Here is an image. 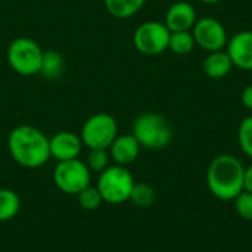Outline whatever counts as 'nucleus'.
Returning <instances> with one entry per match:
<instances>
[{
	"label": "nucleus",
	"instance_id": "obj_1",
	"mask_svg": "<svg viewBox=\"0 0 252 252\" xmlns=\"http://www.w3.org/2000/svg\"><path fill=\"white\" fill-rule=\"evenodd\" d=\"M7 149L12 159L24 168H40L50 159L49 137L30 124L18 126L9 133Z\"/></svg>",
	"mask_w": 252,
	"mask_h": 252
},
{
	"label": "nucleus",
	"instance_id": "obj_2",
	"mask_svg": "<svg viewBox=\"0 0 252 252\" xmlns=\"http://www.w3.org/2000/svg\"><path fill=\"white\" fill-rule=\"evenodd\" d=\"M245 165L230 154L216 157L207 170V186L220 201H233L244 190Z\"/></svg>",
	"mask_w": 252,
	"mask_h": 252
},
{
	"label": "nucleus",
	"instance_id": "obj_3",
	"mask_svg": "<svg viewBox=\"0 0 252 252\" xmlns=\"http://www.w3.org/2000/svg\"><path fill=\"white\" fill-rule=\"evenodd\" d=\"M139 145L149 151H159L173 140V128L168 120L157 112H145L139 115L133 124L131 133Z\"/></svg>",
	"mask_w": 252,
	"mask_h": 252
},
{
	"label": "nucleus",
	"instance_id": "obj_4",
	"mask_svg": "<svg viewBox=\"0 0 252 252\" xmlns=\"http://www.w3.org/2000/svg\"><path fill=\"white\" fill-rule=\"evenodd\" d=\"M134 183L133 174L127 170V167L115 164L109 165L99 174L96 188L103 202L118 205L130 199Z\"/></svg>",
	"mask_w": 252,
	"mask_h": 252
},
{
	"label": "nucleus",
	"instance_id": "obj_5",
	"mask_svg": "<svg viewBox=\"0 0 252 252\" xmlns=\"http://www.w3.org/2000/svg\"><path fill=\"white\" fill-rule=\"evenodd\" d=\"M43 50L37 41L28 37L15 38L6 52V59L10 68L24 77H32L40 74Z\"/></svg>",
	"mask_w": 252,
	"mask_h": 252
},
{
	"label": "nucleus",
	"instance_id": "obj_6",
	"mask_svg": "<svg viewBox=\"0 0 252 252\" xmlns=\"http://www.w3.org/2000/svg\"><path fill=\"white\" fill-rule=\"evenodd\" d=\"M117 136V120L106 112H99L89 117L84 121L80 133L83 145L89 149H109Z\"/></svg>",
	"mask_w": 252,
	"mask_h": 252
},
{
	"label": "nucleus",
	"instance_id": "obj_7",
	"mask_svg": "<svg viewBox=\"0 0 252 252\" xmlns=\"http://www.w3.org/2000/svg\"><path fill=\"white\" fill-rule=\"evenodd\" d=\"M55 186L66 195H78L92 183V171L80 158L59 161L53 168Z\"/></svg>",
	"mask_w": 252,
	"mask_h": 252
},
{
	"label": "nucleus",
	"instance_id": "obj_8",
	"mask_svg": "<svg viewBox=\"0 0 252 252\" xmlns=\"http://www.w3.org/2000/svg\"><path fill=\"white\" fill-rule=\"evenodd\" d=\"M170 35L171 31L164 22L146 21L136 28L133 34V43L142 55L157 56L168 49Z\"/></svg>",
	"mask_w": 252,
	"mask_h": 252
},
{
	"label": "nucleus",
	"instance_id": "obj_9",
	"mask_svg": "<svg viewBox=\"0 0 252 252\" xmlns=\"http://www.w3.org/2000/svg\"><path fill=\"white\" fill-rule=\"evenodd\" d=\"M195 44L210 52L224 50L227 46V32L224 25L216 18H202L195 22L192 28Z\"/></svg>",
	"mask_w": 252,
	"mask_h": 252
},
{
	"label": "nucleus",
	"instance_id": "obj_10",
	"mask_svg": "<svg viewBox=\"0 0 252 252\" xmlns=\"http://www.w3.org/2000/svg\"><path fill=\"white\" fill-rule=\"evenodd\" d=\"M83 146L80 134L72 131H59L49 139L50 158H55L58 162L78 158Z\"/></svg>",
	"mask_w": 252,
	"mask_h": 252
},
{
	"label": "nucleus",
	"instance_id": "obj_11",
	"mask_svg": "<svg viewBox=\"0 0 252 252\" xmlns=\"http://www.w3.org/2000/svg\"><path fill=\"white\" fill-rule=\"evenodd\" d=\"M233 66H238L244 71H252V31L236 32L226 46Z\"/></svg>",
	"mask_w": 252,
	"mask_h": 252
},
{
	"label": "nucleus",
	"instance_id": "obj_12",
	"mask_svg": "<svg viewBox=\"0 0 252 252\" xmlns=\"http://www.w3.org/2000/svg\"><path fill=\"white\" fill-rule=\"evenodd\" d=\"M196 21H198L196 10L190 3L176 1L168 7L164 24L171 32H176V31H190Z\"/></svg>",
	"mask_w": 252,
	"mask_h": 252
},
{
	"label": "nucleus",
	"instance_id": "obj_13",
	"mask_svg": "<svg viewBox=\"0 0 252 252\" xmlns=\"http://www.w3.org/2000/svg\"><path fill=\"white\" fill-rule=\"evenodd\" d=\"M140 149L142 146L139 145L137 139L133 134H121V136L118 134L112 142V145L109 146L108 152L111 159L117 165L127 167L137 159Z\"/></svg>",
	"mask_w": 252,
	"mask_h": 252
},
{
	"label": "nucleus",
	"instance_id": "obj_14",
	"mask_svg": "<svg viewBox=\"0 0 252 252\" xmlns=\"http://www.w3.org/2000/svg\"><path fill=\"white\" fill-rule=\"evenodd\" d=\"M233 68V62L226 50H217L210 52V55L205 58L202 63V69L207 77L219 80L224 78Z\"/></svg>",
	"mask_w": 252,
	"mask_h": 252
},
{
	"label": "nucleus",
	"instance_id": "obj_15",
	"mask_svg": "<svg viewBox=\"0 0 252 252\" xmlns=\"http://www.w3.org/2000/svg\"><path fill=\"white\" fill-rule=\"evenodd\" d=\"M146 0H105V7L108 13L118 19H127L134 16L143 6Z\"/></svg>",
	"mask_w": 252,
	"mask_h": 252
},
{
	"label": "nucleus",
	"instance_id": "obj_16",
	"mask_svg": "<svg viewBox=\"0 0 252 252\" xmlns=\"http://www.w3.org/2000/svg\"><path fill=\"white\" fill-rule=\"evenodd\" d=\"M21 210V198L12 189H0V223L10 221Z\"/></svg>",
	"mask_w": 252,
	"mask_h": 252
},
{
	"label": "nucleus",
	"instance_id": "obj_17",
	"mask_svg": "<svg viewBox=\"0 0 252 252\" xmlns=\"http://www.w3.org/2000/svg\"><path fill=\"white\" fill-rule=\"evenodd\" d=\"M65 69V62L58 50H47L43 53L40 74L47 80H56L62 75Z\"/></svg>",
	"mask_w": 252,
	"mask_h": 252
},
{
	"label": "nucleus",
	"instance_id": "obj_18",
	"mask_svg": "<svg viewBox=\"0 0 252 252\" xmlns=\"http://www.w3.org/2000/svg\"><path fill=\"white\" fill-rule=\"evenodd\" d=\"M195 47V38L190 31H176L170 35L168 49L176 55H188Z\"/></svg>",
	"mask_w": 252,
	"mask_h": 252
},
{
	"label": "nucleus",
	"instance_id": "obj_19",
	"mask_svg": "<svg viewBox=\"0 0 252 252\" xmlns=\"http://www.w3.org/2000/svg\"><path fill=\"white\" fill-rule=\"evenodd\" d=\"M155 198L157 195L152 186L148 183H134L128 201H131L139 208H148L155 202Z\"/></svg>",
	"mask_w": 252,
	"mask_h": 252
},
{
	"label": "nucleus",
	"instance_id": "obj_20",
	"mask_svg": "<svg viewBox=\"0 0 252 252\" xmlns=\"http://www.w3.org/2000/svg\"><path fill=\"white\" fill-rule=\"evenodd\" d=\"M77 196V201H78V205L83 208V210H87V211H94V210H97L100 205H102V202H103V199H102V196H100V193H99V190H97V188L94 186H87L86 189H83L78 195H75Z\"/></svg>",
	"mask_w": 252,
	"mask_h": 252
},
{
	"label": "nucleus",
	"instance_id": "obj_21",
	"mask_svg": "<svg viewBox=\"0 0 252 252\" xmlns=\"http://www.w3.org/2000/svg\"><path fill=\"white\" fill-rule=\"evenodd\" d=\"M89 155H87V167L90 168L92 173H102L105 168L109 167V152L108 149H89Z\"/></svg>",
	"mask_w": 252,
	"mask_h": 252
},
{
	"label": "nucleus",
	"instance_id": "obj_22",
	"mask_svg": "<svg viewBox=\"0 0 252 252\" xmlns=\"http://www.w3.org/2000/svg\"><path fill=\"white\" fill-rule=\"evenodd\" d=\"M238 142L244 154L252 159V115L242 120L238 128Z\"/></svg>",
	"mask_w": 252,
	"mask_h": 252
},
{
	"label": "nucleus",
	"instance_id": "obj_23",
	"mask_svg": "<svg viewBox=\"0 0 252 252\" xmlns=\"http://www.w3.org/2000/svg\"><path fill=\"white\" fill-rule=\"evenodd\" d=\"M235 210L236 213L244 219V220H248L252 221V193L251 192H247V190H242L235 199Z\"/></svg>",
	"mask_w": 252,
	"mask_h": 252
},
{
	"label": "nucleus",
	"instance_id": "obj_24",
	"mask_svg": "<svg viewBox=\"0 0 252 252\" xmlns=\"http://www.w3.org/2000/svg\"><path fill=\"white\" fill-rule=\"evenodd\" d=\"M241 100H242V103H244V106H245L247 109L252 111V84L247 86V87L244 89L242 96H241Z\"/></svg>",
	"mask_w": 252,
	"mask_h": 252
},
{
	"label": "nucleus",
	"instance_id": "obj_25",
	"mask_svg": "<svg viewBox=\"0 0 252 252\" xmlns=\"http://www.w3.org/2000/svg\"><path fill=\"white\" fill-rule=\"evenodd\" d=\"M244 190L252 193V164L245 167V177H244Z\"/></svg>",
	"mask_w": 252,
	"mask_h": 252
},
{
	"label": "nucleus",
	"instance_id": "obj_26",
	"mask_svg": "<svg viewBox=\"0 0 252 252\" xmlns=\"http://www.w3.org/2000/svg\"><path fill=\"white\" fill-rule=\"evenodd\" d=\"M202 3H207V4H216V3H219V1H221V0H201Z\"/></svg>",
	"mask_w": 252,
	"mask_h": 252
}]
</instances>
